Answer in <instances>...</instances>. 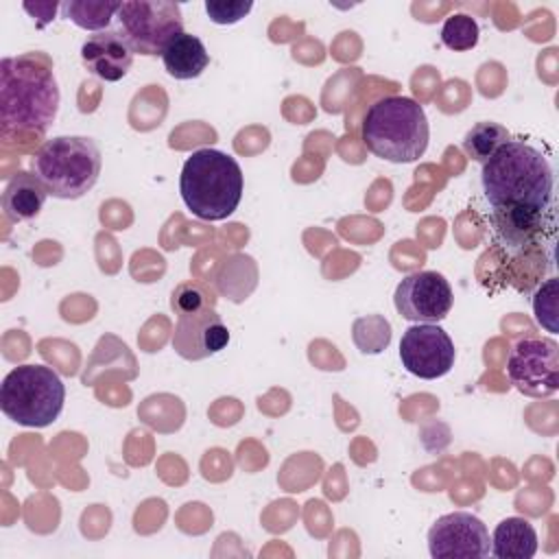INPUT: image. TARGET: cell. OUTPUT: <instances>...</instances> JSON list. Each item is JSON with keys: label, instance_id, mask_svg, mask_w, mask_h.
Segmentation results:
<instances>
[{"label": "cell", "instance_id": "obj_1", "mask_svg": "<svg viewBox=\"0 0 559 559\" xmlns=\"http://www.w3.org/2000/svg\"><path fill=\"white\" fill-rule=\"evenodd\" d=\"M59 85L48 63L24 55L0 61V133H46L59 111Z\"/></svg>", "mask_w": 559, "mask_h": 559}, {"label": "cell", "instance_id": "obj_2", "mask_svg": "<svg viewBox=\"0 0 559 559\" xmlns=\"http://www.w3.org/2000/svg\"><path fill=\"white\" fill-rule=\"evenodd\" d=\"M480 186L491 210L511 205L552 207V168L535 146L522 140H509L483 164Z\"/></svg>", "mask_w": 559, "mask_h": 559}, {"label": "cell", "instance_id": "obj_3", "mask_svg": "<svg viewBox=\"0 0 559 559\" xmlns=\"http://www.w3.org/2000/svg\"><path fill=\"white\" fill-rule=\"evenodd\" d=\"M360 135L376 157L411 164L426 153L430 127L424 107L415 98L382 96L369 105Z\"/></svg>", "mask_w": 559, "mask_h": 559}, {"label": "cell", "instance_id": "obj_4", "mask_svg": "<svg viewBox=\"0 0 559 559\" xmlns=\"http://www.w3.org/2000/svg\"><path fill=\"white\" fill-rule=\"evenodd\" d=\"M240 164L218 148L194 151L181 168L179 192L186 207L201 221H225L242 199Z\"/></svg>", "mask_w": 559, "mask_h": 559}, {"label": "cell", "instance_id": "obj_5", "mask_svg": "<svg viewBox=\"0 0 559 559\" xmlns=\"http://www.w3.org/2000/svg\"><path fill=\"white\" fill-rule=\"evenodd\" d=\"M31 166L50 197L79 199L96 186L103 157L92 138L57 135L37 148Z\"/></svg>", "mask_w": 559, "mask_h": 559}, {"label": "cell", "instance_id": "obj_6", "mask_svg": "<svg viewBox=\"0 0 559 559\" xmlns=\"http://www.w3.org/2000/svg\"><path fill=\"white\" fill-rule=\"evenodd\" d=\"M66 386L59 373L46 365H20L0 386L2 413L26 428H46L63 411Z\"/></svg>", "mask_w": 559, "mask_h": 559}, {"label": "cell", "instance_id": "obj_7", "mask_svg": "<svg viewBox=\"0 0 559 559\" xmlns=\"http://www.w3.org/2000/svg\"><path fill=\"white\" fill-rule=\"evenodd\" d=\"M118 33L138 55H162L183 33L181 7L173 0H129L116 13Z\"/></svg>", "mask_w": 559, "mask_h": 559}, {"label": "cell", "instance_id": "obj_8", "mask_svg": "<svg viewBox=\"0 0 559 559\" xmlns=\"http://www.w3.org/2000/svg\"><path fill=\"white\" fill-rule=\"evenodd\" d=\"M511 384L528 397H548L559 389V345L552 338L528 336L511 347L507 360Z\"/></svg>", "mask_w": 559, "mask_h": 559}, {"label": "cell", "instance_id": "obj_9", "mask_svg": "<svg viewBox=\"0 0 559 559\" xmlns=\"http://www.w3.org/2000/svg\"><path fill=\"white\" fill-rule=\"evenodd\" d=\"M454 343L441 325L415 323L404 330L400 360L408 373L421 380H437L454 367Z\"/></svg>", "mask_w": 559, "mask_h": 559}, {"label": "cell", "instance_id": "obj_10", "mask_svg": "<svg viewBox=\"0 0 559 559\" xmlns=\"http://www.w3.org/2000/svg\"><path fill=\"white\" fill-rule=\"evenodd\" d=\"M395 310L413 323H439L452 310L454 295L448 280L437 271L406 275L393 295Z\"/></svg>", "mask_w": 559, "mask_h": 559}, {"label": "cell", "instance_id": "obj_11", "mask_svg": "<svg viewBox=\"0 0 559 559\" xmlns=\"http://www.w3.org/2000/svg\"><path fill=\"white\" fill-rule=\"evenodd\" d=\"M428 552L432 559L489 557V531L480 518L467 511L445 513L428 531Z\"/></svg>", "mask_w": 559, "mask_h": 559}, {"label": "cell", "instance_id": "obj_12", "mask_svg": "<svg viewBox=\"0 0 559 559\" xmlns=\"http://www.w3.org/2000/svg\"><path fill=\"white\" fill-rule=\"evenodd\" d=\"M496 242L507 249L509 253L531 251L542 245L546 234H552L555 227V212L511 205V207H496L489 214Z\"/></svg>", "mask_w": 559, "mask_h": 559}, {"label": "cell", "instance_id": "obj_13", "mask_svg": "<svg viewBox=\"0 0 559 559\" xmlns=\"http://www.w3.org/2000/svg\"><path fill=\"white\" fill-rule=\"evenodd\" d=\"M229 343V330L214 306L177 314L173 349L186 360H203L218 354Z\"/></svg>", "mask_w": 559, "mask_h": 559}, {"label": "cell", "instance_id": "obj_14", "mask_svg": "<svg viewBox=\"0 0 559 559\" xmlns=\"http://www.w3.org/2000/svg\"><path fill=\"white\" fill-rule=\"evenodd\" d=\"M133 55L124 37L111 28L90 35L81 46V61L87 72L107 83H116L129 72Z\"/></svg>", "mask_w": 559, "mask_h": 559}, {"label": "cell", "instance_id": "obj_15", "mask_svg": "<svg viewBox=\"0 0 559 559\" xmlns=\"http://www.w3.org/2000/svg\"><path fill=\"white\" fill-rule=\"evenodd\" d=\"M46 197H48V190L39 181V177L35 173L20 170V173L11 175V179L7 181L4 190H2L4 216L11 223L31 221L41 212Z\"/></svg>", "mask_w": 559, "mask_h": 559}, {"label": "cell", "instance_id": "obj_16", "mask_svg": "<svg viewBox=\"0 0 559 559\" xmlns=\"http://www.w3.org/2000/svg\"><path fill=\"white\" fill-rule=\"evenodd\" d=\"M166 72L177 81L197 79L210 63V52L197 35L179 33L162 52Z\"/></svg>", "mask_w": 559, "mask_h": 559}, {"label": "cell", "instance_id": "obj_17", "mask_svg": "<svg viewBox=\"0 0 559 559\" xmlns=\"http://www.w3.org/2000/svg\"><path fill=\"white\" fill-rule=\"evenodd\" d=\"M537 552V531L524 518H504L491 535V555L498 559H531Z\"/></svg>", "mask_w": 559, "mask_h": 559}, {"label": "cell", "instance_id": "obj_18", "mask_svg": "<svg viewBox=\"0 0 559 559\" xmlns=\"http://www.w3.org/2000/svg\"><path fill=\"white\" fill-rule=\"evenodd\" d=\"M120 2L111 0H68L61 2V13L66 20L76 24L83 31H107L116 17Z\"/></svg>", "mask_w": 559, "mask_h": 559}, {"label": "cell", "instance_id": "obj_19", "mask_svg": "<svg viewBox=\"0 0 559 559\" xmlns=\"http://www.w3.org/2000/svg\"><path fill=\"white\" fill-rule=\"evenodd\" d=\"M511 140L509 131L498 122H478L463 138V151L478 164H485L502 144Z\"/></svg>", "mask_w": 559, "mask_h": 559}, {"label": "cell", "instance_id": "obj_20", "mask_svg": "<svg viewBox=\"0 0 559 559\" xmlns=\"http://www.w3.org/2000/svg\"><path fill=\"white\" fill-rule=\"evenodd\" d=\"M352 338L362 354H380L391 343V323L382 314H367L354 321Z\"/></svg>", "mask_w": 559, "mask_h": 559}, {"label": "cell", "instance_id": "obj_21", "mask_svg": "<svg viewBox=\"0 0 559 559\" xmlns=\"http://www.w3.org/2000/svg\"><path fill=\"white\" fill-rule=\"evenodd\" d=\"M478 22L467 13H454L441 26V41L454 52L472 50L478 44Z\"/></svg>", "mask_w": 559, "mask_h": 559}, {"label": "cell", "instance_id": "obj_22", "mask_svg": "<svg viewBox=\"0 0 559 559\" xmlns=\"http://www.w3.org/2000/svg\"><path fill=\"white\" fill-rule=\"evenodd\" d=\"M557 288H559V282L555 277L546 280L535 293H533V312H535V319L542 328H546L548 332H559V325H557V317H559V308H557V301H559V295H557Z\"/></svg>", "mask_w": 559, "mask_h": 559}, {"label": "cell", "instance_id": "obj_23", "mask_svg": "<svg viewBox=\"0 0 559 559\" xmlns=\"http://www.w3.org/2000/svg\"><path fill=\"white\" fill-rule=\"evenodd\" d=\"M170 306L177 314H186V312H197L201 308L214 306V297L199 282H181L170 295Z\"/></svg>", "mask_w": 559, "mask_h": 559}, {"label": "cell", "instance_id": "obj_24", "mask_svg": "<svg viewBox=\"0 0 559 559\" xmlns=\"http://www.w3.org/2000/svg\"><path fill=\"white\" fill-rule=\"evenodd\" d=\"M253 9V2L249 0H205V13L214 24L227 26L240 22L249 11Z\"/></svg>", "mask_w": 559, "mask_h": 559}, {"label": "cell", "instance_id": "obj_25", "mask_svg": "<svg viewBox=\"0 0 559 559\" xmlns=\"http://www.w3.org/2000/svg\"><path fill=\"white\" fill-rule=\"evenodd\" d=\"M57 9H61V4H57V2H35V4L24 2V11H26V13H31L33 17H41L39 26L52 22Z\"/></svg>", "mask_w": 559, "mask_h": 559}]
</instances>
